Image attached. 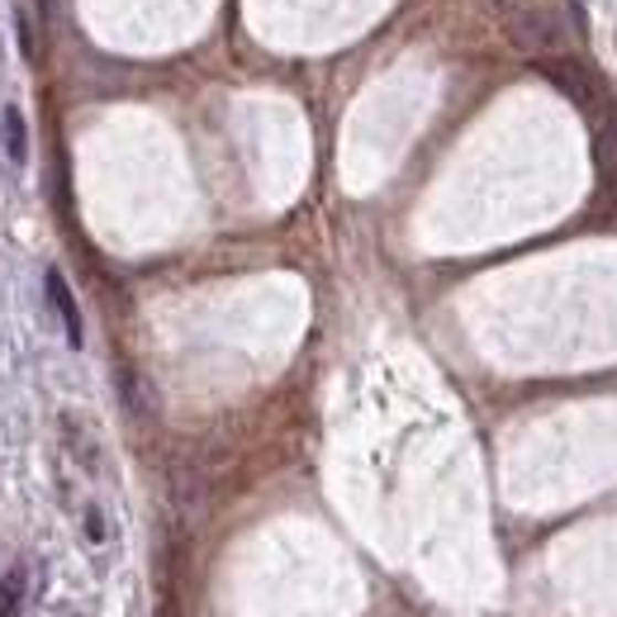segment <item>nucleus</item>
Segmentation results:
<instances>
[{
  "label": "nucleus",
  "instance_id": "nucleus-1",
  "mask_svg": "<svg viewBox=\"0 0 617 617\" xmlns=\"http://www.w3.org/2000/svg\"><path fill=\"white\" fill-rule=\"evenodd\" d=\"M503 34H509V43L518 47L522 57H536V62L561 53V47L570 43L565 24L551 10H536V6H518V10L503 14Z\"/></svg>",
  "mask_w": 617,
  "mask_h": 617
},
{
  "label": "nucleus",
  "instance_id": "nucleus-2",
  "mask_svg": "<svg viewBox=\"0 0 617 617\" xmlns=\"http://www.w3.org/2000/svg\"><path fill=\"white\" fill-rule=\"evenodd\" d=\"M43 295H47V305H53V313L62 319V332H67V342H72V347H82V342H86L82 305H76L72 285H67V276H62L57 266H47V272H43Z\"/></svg>",
  "mask_w": 617,
  "mask_h": 617
},
{
  "label": "nucleus",
  "instance_id": "nucleus-3",
  "mask_svg": "<svg viewBox=\"0 0 617 617\" xmlns=\"http://www.w3.org/2000/svg\"><path fill=\"white\" fill-rule=\"evenodd\" d=\"M57 427H62V447L76 456V466L100 470V442H95V427L76 418L72 408H62V414H57Z\"/></svg>",
  "mask_w": 617,
  "mask_h": 617
},
{
  "label": "nucleus",
  "instance_id": "nucleus-4",
  "mask_svg": "<svg viewBox=\"0 0 617 617\" xmlns=\"http://www.w3.org/2000/svg\"><path fill=\"white\" fill-rule=\"evenodd\" d=\"M0 142H6V157L14 167L29 162V124H24V115L14 105L0 109Z\"/></svg>",
  "mask_w": 617,
  "mask_h": 617
},
{
  "label": "nucleus",
  "instance_id": "nucleus-5",
  "mask_svg": "<svg viewBox=\"0 0 617 617\" xmlns=\"http://www.w3.org/2000/svg\"><path fill=\"white\" fill-rule=\"evenodd\" d=\"M20 613H24V575L10 570V575L0 579V617H20Z\"/></svg>",
  "mask_w": 617,
  "mask_h": 617
},
{
  "label": "nucleus",
  "instance_id": "nucleus-6",
  "mask_svg": "<svg viewBox=\"0 0 617 617\" xmlns=\"http://www.w3.org/2000/svg\"><path fill=\"white\" fill-rule=\"evenodd\" d=\"M14 39H20V57H24V62L39 57V47H34V24H29L24 10H14Z\"/></svg>",
  "mask_w": 617,
  "mask_h": 617
},
{
  "label": "nucleus",
  "instance_id": "nucleus-7",
  "mask_svg": "<svg viewBox=\"0 0 617 617\" xmlns=\"http://www.w3.org/2000/svg\"><path fill=\"white\" fill-rule=\"evenodd\" d=\"M105 536H109V528H105V513H100V509H86V542H95V546H100Z\"/></svg>",
  "mask_w": 617,
  "mask_h": 617
},
{
  "label": "nucleus",
  "instance_id": "nucleus-8",
  "mask_svg": "<svg viewBox=\"0 0 617 617\" xmlns=\"http://www.w3.org/2000/svg\"><path fill=\"white\" fill-rule=\"evenodd\" d=\"M489 6H494L499 14H509V10H518V6H528V0H489Z\"/></svg>",
  "mask_w": 617,
  "mask_h": 617
},
{
  "label": "nucleus",
  "instance_id": "nucleus-9",
  "mask_svg": "<svg viewBox=\"0 0 617 617\" xmlns=\"http://www.w3.org/2000/svg\"><path fill=\"white\" fill-rule=\"evenodd\" d=\"M608 138H613V152H617V115H613V124H608Z\"/></svg>",
  "mask_w": 617,
  "mask_h": 617
}]
</instances>
